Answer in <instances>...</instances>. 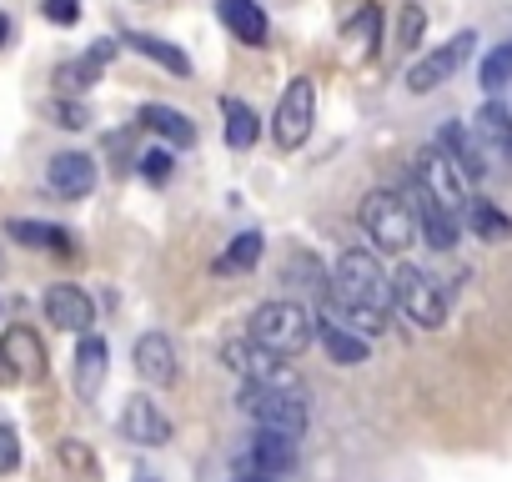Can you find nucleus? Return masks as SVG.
Segmentation results:
<instances>
[{
  "mask_svg": "<svg viewBox=\"0 0 512 482\" xmlns=\"http://www.w3.org/2000/svg\"><path fill=\"white\" fill-rule=\"evenodd\" d=\"M11 236L26 241V247H46V252H71V231L66 226H51V221H11Z\"/></svg>",
  "mask_w": 512,
  "mask_h": 482,
  "instance_id": "nucleus-24",
  "label": "nucleus"
},
{
  "mask_svg": "<svg viewBox=\"0 0 512 482\" xmlns=\"http://www.w3.org/2000/svg\"><path fill=\"white\" fill-rule=\"evenodd\" d=\"M141 126H151L161 141H171V146H191L196 141V121L186 116V111H176V106H146L141 111Z\"/></svg>",
  "mask_w": 512,
  "mask_h": 482,
  "instance_id": "nucleus-21",
  "label": "nucleus"
},
{
  "mask_svg": "<svg viewBox=\"0 0 512 482\" xmlns=\"http://www.w3.org/2000/svg\"><path fill=\"white\" fill-rule=\"evenodd\" d=\"M377 26H382V16H377V6H362V16L347 26V41L362 51V56H372V46H377Z\"/></svg>",
  "mask_w": 512,
  "mask_h": 482,
  "instance_id": "nucleus-29",
  "label": "nucleus"
},
{
  "mask_svg": "<svg viewBox=\"0 0 512 482\" xmlns=\"http://www.w3.org/2000/svg\"><path fill=\"white\" fill-rule=\"evenodd\" d=\"M46 116L56 121V126H66V131H81V126H91V111L81 106V101H46Z\"/></svg>",
  "mask_w": 512,
  "mask_h": 482,
  "instance_id": "nucleus-31",
  "label": "nucleus"
},
{
  "mask_svg": "<svg viewBox=\"0 0 512 482\" xmlns=\"http://www.w3.org/2000/svg\"><path fill=\"white\" fill-rule=\"evenodd\" d=\"M56 457H61V467H66V482H101V472H96V457H91V447H86V442L66 437Z\"/></svg>",
  "mask_w": 512,
  "mask_h": 482,
  "instance_id": "nucleus-27",
  "label": "nucleus"
},
{
  "mask_svg": "<svg viewBox=\"0 0 512 482\" xmlns=\"http://www.w3.org/2000/svg\"><path fill=\"white\" fill-rule=\"evenodd\" d=\"M231 482H282V477H267V472H236Z\"/></svg>",
  "mask_w": 512,
  "mask_h": 482,
  "instance_id": "nucleus-37",
  "label": "nucleus"
},
{
  "mask_svg": "<svg viewBox=\"0 0 512 482\" xmlns=\"http://www.w3.org/2000/svg\"><path fill=\"white\" fill-rule=\"evenodd\" d=\"M392 307H402L407 322H417V327H427V332L447 322V297H442L437 277H432L427 267H417V262H402V267L392 272Z\"/></svg>",
  "mask_w": 512,
  "mask_h": 482,
  "instance_id": "nucleus-5",
  "label": "nucleus"
},
{
  "mask_svg": "<svg viewBox=\"0 0 512 482\" xmlns=\"http://www.w3.org/2000/svg\"><path fill=\"white\" fill-rule=\"evenodd\" d=\"M221 116H226V146H231V151H246V146L256 141V116H251V106L236 101V96H221Z\"/></svg>",
  "mask_w": 512,
  "mask_h": 482,
  "instance_id": "nucleus-25",
  "label": "nucleus"
},
{
  "mask_svg": "<svg viewBox=\"0 0 512 482\" xmlns=\"http://www.w3.org/2000/svg\"><path fill=\"white\" fill-rule=\"evenodd\" d=\"M141 176L146 181H166L171 176V151H161V146L156 151H141Z\"/></svg>",
  "mask_w": 512,
  "mask_h": 482,
  "instance_id": "nucleus-36",
  "label": "nucleus"
},
{
  "mask_svg": "<svg viewBox=\"0 0 512 482\" xmlns=\"http://www.w3.org/2000/svg\"><path fill=\"white\" fill-rule=\"evenodd\" d=\"M216 16L236 31L241 46H267V11L256 0H216Z\"/></svg>",
  "mask_w": 512,
  "mask_h": 482,
  "instance_id": "nucleus-19",
  "label": "nucleus"
},
{
  "mask_svg": "<svg viewBox=\"0 0 512 482\" xmlns=\"http://www.w3.org/2000/svg\"><path fill=\"white\" fill-rule=\"evenodd\" d=\"M462 221H467L482 241H507V236H512V216H507V211H497V206H492V201H482V196H467Z\"/></svg>",
  "mask_w": 512,
  "mask_h": 482,
  "instance_id": "nucleus-22",
  "label": "nucleus"
},
{
  "mask_svg": "<svg viewBox=\"0 0 512 482\" xmlns=\"http://www.w3.org/2000/svg\"><path fill=\"white\" fill-rule=\"evenodd\" d=\"M317 337H322V347H327V357L332 362H342V367H362L367 362V337H357L352 327H342V322H332V317H317Z\"/></svg>",
  "mask_w": 512,
  "mask_h": 482,
  "instance_id": "nucleus-20",
  "label": "nucleus"
},
{
  "mask_svg": "<svg viewBox=\"0 0 512 482\" xmlns=\"http://www.w3.org/2000/svg\"><path fill=\"white\" fill-rule=\"evenodd\" d=\"M477 51V36L472 31H462V36H452L447 46H437L432 56H422L412 71H407V91H417V96H427V91H437L442 81H452L462 66H467V56Z\"/></svg>",
  "mask_w": 512,
  "mask_h": 482,
  "instance_id": "nucleus-9",
  "label": "nucleus"
},
{
  "mask_svg": "<svg viewBox=\"0 0 512 482\" xmlns=\"http://www.w3.org/2000/svg\"><path fill=\"white\" fill-rule=\"evenodd\" d=\"M221 362L246 382V387H297V377L282 367V357H272L267 347H256L251 337H231L221 347Z\"/></svg>",
  "mask_w": 512,
  "mask_h": 482,
  "instance_id": "nucleus-7",
  "label": "nucleus"
},
{
  "mask_svg": "<svg viewBox=\"0 0 512 482\" xmlns=\"http://www.w3.org/2000/svg\"><path fill=\"white\" fill-rule=\"evenodd\" d=\"M422 26H427L422 6H407V11H402V21H397V51H412V46L422 41Z\"/></svg>",
  "mask_w": 512,
  "mask_h": 482,
  "instance_id": "nucleus-33",
  "label": "nucleus"
},
{
  "mask_svg": "<svg viewBox=\"0 0 512 482\" xmlns=\"http://www.w3.org/2000/svg\"><path fill=\"white\" fill-rule=\"evenodd\" d=\"M256 262H262V236H256V231H241L236 241H231V252H226V262L221 267H256Z\"/></svg>",
  "mask_w": 512,
  "mask_h": 482,
  "instance_id": "nucleus-30",
  "label": "nucleus"
},
{
  "mask_svg": "<svg viewBox=\"0 0 512 482\" xmlns=\"http://www.w3.org/2000/svg\"><path fill=\"white\" fill-rule=\"evenodd\" d=\"M362 226L372 236V247L392 252V257H402L417 236V216H412V201L402 191H372L362 201Z\"/></svg>",
  "mask_w": 512,
  "mask_h": 482,
  "instance_id": "nucleus-3",
  "label": "nucleus"
},
{
  "mask_svg": "<svg viewBox=\"0 0 512 482\" xmlns=\"http://www.w3.org/2000/svg\"><path fill=\"white\" fill-rule=\"evenodd\" d=\"M312 121H317V86L312 76H292L282 101H277V121H272V136L282 151H297L307 136H312Z\"/></svg>",
  "mask_w": 512,
  "mask_h": 482,
  "instance_id": "nucleus-6",
  "label": "nucleus"
},
{
  "mask_svg": "<svg viewBox=\"0 0 512 482\" xmlns=\"http://www.w3.org/2000/svg\"><path fill=\"white\" fill-rule=\"evenodd\" d=\"M412 176H417V191H427L437 206H447L452 216L467 206V181H462V171L437 151V146H427V151H417V161H412Z\"/></svg>",
  "mask_w": 512,
  "mask_h": 482,
  "instance_id": "nucleus-8",
  "label": "nucleus"
},
{
  "mask_svg": "<svg viewBox=\"0 0 512 482\" xmlns=\"http://www.w3.org/2000/svg\"><path fill=\"white\" fill-rule=\"evenodd\" d=\"M21 467V442H16V427L0 422V472H16Z\"/></svg>",
  "mask_w": 512,
  "mask_h": 482,
  "instance_id": "nucleus-34",
  "label": "nucleus"
},
{
  "mask_svg": "<svg viewBox=\"0 0 512 482\" xmlns=\"http://www.w3.org/2000/svg\"><path fill=\"white\" fill-rule=\"evenodd\" d=\"M312 332L317 322L307 317L302 302H262L251 312V342L267 347L272 357H297L312 347Z\"/></svg>",
  "mask_w": 512,
  "mask_h": 482,
  "instance_id": "nucleus-2",
  "label": "nucleus"
},
{
  "mask_svg": "<svg viewBox=\"0 0 512 482\" xmlns=\"http://www.w3.org/2000/svg\"><path fill=\"white\" fill-rule=\"evenodd\" d=\"M6 36H11V21H6V16H0V46H6Z\"/></svg>",
  "mask_w": 512,
  "mask_h": 482,
  "instance_id": "nucleus-38",
  "label": "nucleus"
},
{
  "mask_svg": "<svg viewBox=\"0 0 512 482\" xmlns=\"http://www.w3.org/2000/svg\"><path fill=\"white\" fill-rule=\"evenodd\" d=\"M126 41H131V46H136L146 61L166 66L171 76H191V56H186V51H176L171 41H161V36H126Z\"/></svg>",
  "mask_w": 512,
  "mask_h": 482,
  "instance_id": "nucleus-26",
  "label": "nucleus"
},
{
  "mask_svg": "<svg viewBox=\"0 0 512 482\" xmlns=\"http://www.w3.org/2000/svg\"><path fill=\"white\" fill-rule=\"evenodd\" d=\"M241 407L256 422V432H282V437H302L307 432V397H302V387H246Z\"/></svg>",
  "mask_w": 512,
  "mask_h": 482,
  "instance_id": "nucleus-4",
  "label": "nucleus"
},
{
  "mask_svg": "<svg viewBox=\"0 0 512 482\" xmlns=\"http://www.w3.org/2000/svg\"><path fill=\"white\" fill-rule=\"evenodd\" d=\"M136 482H156V477H151V472H141V477H136Z\"/></svg>",
  "mask_w": 512,
  "mask_h": 482,
  "instance_id": "nucleus-39",
  "label": "nucleus"
},
{
  "mask_svg": "<svg viewBox=\"0 0 512 482\" xmlns=\"http://www.w3.org/2000/svg\"><path fill=\"white\" fill-rule=\"evenodd\" d=\"M46 317H51L61 332H91L96 307H91V297H86L81 287L61 282V287H51V292H46Z\"/></svg>",
  "mask_w": 512,
  "mask_h": 482,
  "instance_id": "nucleus-15",
  "label": "nucleus"
},
{
  "mask_svg": "<svg viewBox=\"0 0 512 482\" xmlns=\"http://www.w3.org/2000/svg\"><path fill=\"white\" fill-rule=\"evenodd\" d=\"M41 11H46L51 26H76L81 21V0H46Z\"/></svg>",
  "mask_w": 512,
  "mask_h": 482,
  "instance_id": "nucleus-35",
  "label": "nucleus"
},
{
  "mask_svg": "<svg viewBox=\"0 0 512 482\" xmlns=\"http://www.w3.org/2000/svg\"><path fill=\"white\" fill-rule=\"evenodd\" d=\"M327 297H332V312H327L332 322L342 317V327H352L357 337H377L387 327V312H392V277L382 272L377 252L352 247L337 257Z\"/></svg>",
  "mask_w": 512,
  "mask_h": 482,
  "instance_id": "nucleus-1",
  "label": "nucleus"
},
{
  "mask_svg": "<svg viewBox=\"0 0 512 482\" xmlns=\"http://www.w3.org/2000/svg\"><path fill=\"white\" fill-rule=\"evenodd\" d=\"M121 432H126V442H136V447H166V442H171V417H166L151 397H131L126 412H121Z\"/></svg>",
  "mask_w": 512,
  "mask_h": 482,
  "instance_id": "nucleus-11",
  "label": "nucleus"
},
{
  "mask_svg": "<svg viewBox=\"0 0 512 482\" xmlns=\"http://www.w3.org/2000/svg\"><path fill=\"white\" fill-rule=\"evenodd\" d=\"M292 467H297V437H282V432H256L241 452V472L287 477Z\"/></svg>",
  "mask_w": 512,
  "mask_h": 482,
  "instance_id": "nucleus-10",
  "label": "nucleus"
},
{
  "mask_svg": "<svg viewBox=\"0 0 512 482\" xmlns=\"http://www.w3.org/2000/svg\"><path fill=\"white\" fill-rule=\"evenodd\" d=\"M437 151L462 171V181H482V176H487V156H482V146H477V136H472L467 126L447 121V126L437 131Z\"/></svg>",
  "mask_w": 512,
  "mask_h": 482,
  "instance_id": "nucleus-14",
  "label": "nucleus"
},
{
  "mask_svg": "<svg viewBox=\"0 0 512 482\" xmlns=\"http://www.w3.org/2000/svg\"><path fill=\"white\" fill-rule=\"evenodd\" d=\"M412 216H417V226H422V236H427V247L432 252H452L457 247V216L447 211V206H437L427 191H417L412 186Z\"/></svg>",
  "mask_w": 512,
  "mask_h": 482,
  "instance_id": "nucleus-17",
  "label": "nucleus"
},
{
  "mask_svg": "<svg viewBox=\"0 0 512 482\" xmlns=\"http://www.w3.org/2000/svg\"><path fill=\"white\" fill-rule=\"evenodd\" d=\"M0 362H6V372L21 382V377H46V347H41V337L31 332V327H11L6 332V342H0Z\"/></svg>",
  "mask_w": 512,
  "mask_h": 482,
  "instance_id": "nucleus-13",
  "label": "nucleus"
},
{
  "mask_svg": "<svg viewBox=\"0 0 512 482\" xmlns=\"http://www.w3.org/2000/svg\"><path fill=\"white\" fill-rule=\"evenodd\" d=\"M477 81H482V91H502V86L512 81V41H507V46H497V51L482 61Z\"/></svg>",
  "mask_w": 512,
  "mask_h": 482,
  "instance_id": "nucleus-28",
  "label": "nucleus"
},
{
  "mask_svg": "<svg viewBox=\"0 0 512 482\" xmlns=\"http://www.w3.org/2000/svg\"><path fill=\"white\" fill-rule=\"evenodd\" d=\"M96 71H101V66H96L91 56H81L76 66H61V71H56V81H61L66 91H86V86H96Z\"/></svg>",
  "mask_w": 512,
  "mask_h": 482,
  "instance_id": "nucleus-32",
  "label": "nucleus"
},
{
  "mask_svg": "<svg viewBox=\"0 0 512 482\" xmlns=\"http://www.w3.org/2000/svg\"><path fill=\"white\" fill-rule=\"evenodd\" d=\"M136 372H141V382H151V387H171V382H176V347H171V337L141 332V337H136Z\"/></svg>",
  "mask_w": 512,
  "mask_h": 482,
  "instance_id": "nucleus-16",
  "label": "nucleus"
},
{
  "mask_svg": "<svg viewBox=\"0 0 512 482\" xmlns=\"http://www.w3.org/2000/svg\"><path fill=\"white\" fill-rule=\"evenodd\" d=\"M51 191L56 196H66V201H81V196H91L96 191V161L86 156V151H61V156H51Z\"/></svg>",
  "mask_w": 512,
  "mask_h": 482,
  "instance_id": "nucleus-12",
  "label": "nucleus"
},
{
  "mask_svg": "<svg viewBox=\"0 0 512 482\" xmlns=\"http://www.w3.org/2000/svg\"><path fill=\"white\" fill-rule=\"evenodd\" d=\"M472 136H477L482 156L492 151L497 161H512V111H507L502 101H487V106L477 111V121H472Z\"/></svg>",
  "mask_w": 512,
  "mask_h": 482,
  "instance_id": "nucleus-18",
  "label": "nucleus"
},
{
  "mask_svg": "<svg viewBox=\"0 0 512 482\" xmlns=\"http://www.w3.org/2000/svg\"><path fill=\"white\" fill-rule=\"evenodd\" d=\"M101 377H106V342L101 337H81V347H76V392L96 397Z\"/></svg>",
  "mask_w": 512,
  "mask_h": 482,
  "instance_id": "nucleus-23",
  "label": "nucleus"
}]
</instances>
